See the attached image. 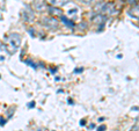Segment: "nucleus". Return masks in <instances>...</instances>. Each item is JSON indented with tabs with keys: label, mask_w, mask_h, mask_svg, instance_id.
Returning <instances> with one entry per match:
<instances>
[{
	"label": "nucleus",
	"mask_w": 139,
	"mask_h": 131,
	"mask_svg": "<svg viewBox=\"0 0 139 131\" xmlns=\"http://www.w3.org/2000/svg\"><path fill=\"white\" fill-rule=\"evenodd\" d=\"M60 20H62V22H63V23H64V24H66L67 27H71V28H73V27L75 26V24H74V22L72 21L71 19L68 20V19H67V18H65L64 15H62V16H60Z\"/></svg>",
	"instance_id": "nucleus-6"
},
{
	"label": "nucleus",
	"mask_w": 139,
	"mask_h": 131,
	"mask_svg": "<svg viewBox=\"0 0 139 131\" xmlns=\"http://www.w3.org/2000/svg\"><path fill=\"white\" fill-rule=\"evenodd\" d=\"M4 41L8 43L9 48H11V54L18 51V49L20 48V45H21V42H22V40H21V35L20 34H18V33L9 34L8 36H6V37L4 38Z\"/></svg>",
	"instance_id": "nucleus-1"
},
{
	"label": "nucleus",
	"mask_w": 139,
	"mask_h": 131,
	"mask_svg": "<svg viewBox=\"0 0 139 131\" xmlns=\"http://www.w3.org/2000/svg\"><path fill=\"white\" fill-rule=\"evenodd\" d=\"M43 24L45 27L50 29H56L58 27V22L57 20H55V18H49V19H43Z\"/></svg>",
	"instance_id": "nucleus-4"
},
{
	"label": "nucleus",
	"mask_w": 139,
	"mask_h": 131,
	"mask_svg": "<svg viewBox=\"0 0 139 131\" xmlns=\"http://www.w3.org/2000/svg\"><path fill=\"white\" fill-rule=\"evenodd\" d=\"M80 1H82V3H85V4H92V3H94V1H97V0H80Z\"/></svg>",
	"instance_id": "nucleus-9"
},
{
	"label": "nucleus",
	"mask_w": 139,
	"mask_h": 131,
	"mask_svg": "<svg viewBox=\"0 0 139 131\" xmlns=\"http://www.w3.org/2000/svg\"><path fill=\"white\" fill-rule=\"evenodd\" d=\"M6 124V119H4V117H0V125H5Z\"/></svg>",
	"instance_id": "nucleus-11"
},
{
	"label": "nucleus",
	"mask_w": 139,
	"mask_h": 131,
	"mask_svg": "<svg viewBox=\"0 0 139 131\" xmlns=\"http://www.w3.org/2000/svg\"><path fill=\"white\" fill-rule=\"evenodd\" d=\"M28 107H29V108H34V107H35V102H34V101H32V102H29Z\"/></svg>",
	"instance_id": "nucleus-12"
},
{
	"label": "nucleus",
	"mask_w": 139,
	"mask_h": 131,
	"mask_svg": "<svg viewBox=\"0 0 139 131\" xmlns=\"http://www.w3.org/2000/svg\"><path fill=\"white\" fill-rule=\"evenodd\" d=\"M45 1L52 7H57V8L64 7L67 4H70V0H45Z\"/></svg>",
	"instance_id": "nucleus-3"
},
{
	"label": "nucleus",
	"mask_w": 139,
	"mask_h": 131,
	"mask_svg": "<svg viewBox=\"0 0 139 131\" xmlns=\"http://www.w3.org/2000/svg\"><path fill=\"white\" fill-rule=\"evenodd\" d=\"M107 129V126L106 125H100L99 128H97V131H104Z\"/></svg>",
	"instance_id": "nucleus-10"
},
{
	"label": "nucleus",
	"mask_w": 139,
	"mask_h": 131,
	"mask_svg": "<svg viewBox=\"0 0 139 131\" xmlns=\"http://www.w3.org/2000/svg\"><path fill=\"white\" fill-rule=\"evenodd\" d=\"M24 63L27 64V65H29L30 67H34V68H36V67H37V66H36V64H35L34 62L31 60V59H27V60H25Z\"/></svg>",
	"instance_id": "nucleus-8"
},
{
	"label": "nucleus",
	"mask_w": 139,
	"mask_h": 131,
	"mask_svg": "<svg viewBox=\"0 0 139 131\" xmlns=\"http://www.w3.org/2000/svg\"><path fill=\"white\" fill-rule=\"evenodd\" d=\"M38 131H41V130H38Z\"/></svg>",
	"instance_id": "nucleus-13"
},
{
	"label": "nucleus",
	"mask_w": 139,
	"mask_h": 131,
	"mask_svg": "<svg viewBox=\"0 0 139 131\" xmlns=\"http://www.w3.org/2000/svg\"><path fill=\"white\" fill-rule=\"evenodd\" d=\"M48 12H49V14H50L52 18H55V16L60 18L63 15V12L59 10V8H57V7H49Z\"/></svg>",
	"instance_id": "nucleus-5"
},
{
	"label": "nucleus",
	"mask_w": 139,
	"mask_h": 131,
	"mask_svg": "<svg viewBox=\"0 0 139 131\" xmlns=\"http://www.w3.org/2000/svg\"><path fill=\"white\" fill-rule=\"evenodd\" d=\"M99 10H100L99 12L103 13V14H108V15H114L117 13L116 8L111 4H102L101 6H99Z\"/></svg>",
	"instance_id": "nucleus-2"
},
{
	"label": "nucleus",
	"mask_w": 139,
	"mask_h": 131,
	"mask_svg": "<svg viewBox=\"0 0 139 131\" xmlns=\"http://www.w3.org/2000/svg\"><path fill=\"white\" fill-rule=\"evenodd\" d=\"M130 15H132L133 18L139 19V6H136V7L132 8V10L130 11Z\"/></svg>",
	"instance_id": "nucleus-7"
}]
</instances>
